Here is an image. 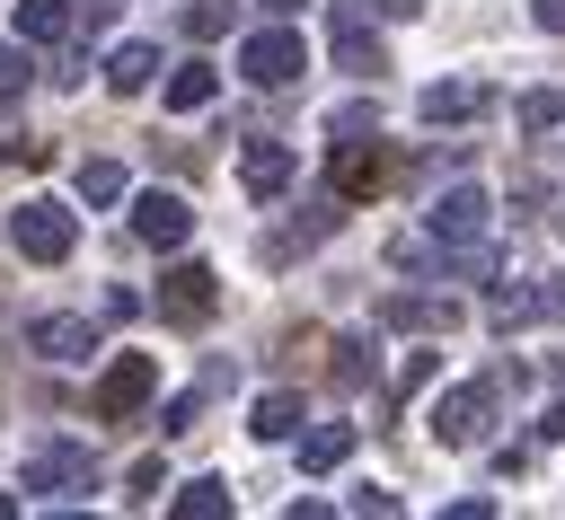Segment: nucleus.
<instances>
[{
    "label": "nucleus",
    "mask_w": 565,
    "mask_h": 520,
    "mask_svg": "<svg viewBox=\"0 0 565 520\" xmlns=\"http://www.w3.org/2000/svg\"><path fill=\"white\" fill-rule=\"evenodd\" d=\"M388 185H397V150H388V141L344 132V141L327 150V194H335V203H371V194H388Z\"/></svg>",
    "instance_id": "nucleus-1"
},
{
    "label": "nucleus",
    "mask_w": 565,
    "mask_h": 520,
    "mask_svg": "<svg viewBox=\"0 0 565 520\" xmlns=\"http://www.w3.org/2000/svg\"><path fill=\"white\" fill-rule=\"evenodd\" d=\"M88 485H97V449H79V441H35L26 467H18V494H35V502L88 494Z\"/></svg>",
    "instance_id": "nucleus-2"
},
{
    "label": "nucleus",
    "mask_w": 565,
    "mask_h": 520,
    "mask_svg": "<svg viewBox=\"0 0 565 520\" xmlns=\"http://www.w3.org/2000/svg\"><path fill=\"white\" fill-rule=\"evenodd\" d=\"M238 71H247L256 88H291V79L309 71V44L291 35V18H265V26L238 44Z\"/></svg>",
    "instance_id": "nucleus-3"
},
{
    "label": "nucleus",
    "mask_w": 565,
    "mask_h": 520,
    "mask_svg": "<svg viewBox=\"0 0 565 520\" xmlns=\"http://www.w3.org/2000/svg\"><path fill=\"white\" fill-rule=\"evenodd\" d=\"M124 229H132L141 247H159V256H177V247L194 238V203H185L177 185H150V194H132V212H124Z\"/></svg>",
    "instance_id": "nucleus-4"
},
{
    "label": "nucleus",
    "mask_w": 565,
    "mask_h": 520,
    "mask_svg": "<svg viewBox=\"0 0 565 520\" xmlns=\"http://www.w3.org/2000/svg\"><path fill=\"white\" fill-rule=\"evenodd\" d=\"M9 247H18L26 264H62V256L79 247V220H71L62 203H18V212H9Z\"/></svg>",
    "instance_id": "nucleus-5"
},
{
    "label": "nucleus",
    "mask_w": 565,
    "mask_h": 520,
    "mask_svg": "<svg viewBox=\"0 0 565 520\" xmlns=\"http://www.w3.org/2000/svg\"><path fill=\"white\" fill-rule=\"evenodd\" d=\"M212 308H221V273H212V264H168V273H159V317H168V326L194 335V326H212Z\"/></svg>",
    "instance_id": "nucleus-6"
},
{
    "label": "nucleus",
    "mask_w": 565,
    "mask_h": 520,
    "mask_svg": "<svg viewBox=\"0 0 565 520\" xmlns=\"http://www.w3.org/2000/svg\"><path fill=\"white\" fill-rule=\"evenodd\" d=\"M486 423H494V379L441 388V405H433V441H441V449H477V441H486Z\"/></svg>",
    "instance_id": "nucleus-7"
},
{
    "label": "nucleus",
    "mask_w": 565,
    "mask_h": 520,
    "mask_svg": "<svg viewBox=\"0 0 565 520\" xmlns=\"http://www.w3.org/2000/svg\"><path fill=\"white\" fill-rule=\"evenodd\" d=\"M150 397H159V361H150V353H115L106 379H97V414H106V423H132Z\"/></svg>",
    "instance_id": "nucleus-8"
},
{
    "label": "nucleus",
    "mask_w": 565,
    "mask_h": 520,
    "mask_svg": "<svg viewBox=\"0 0 565 520\" xmlns=\"http://www.w3.org/2000/svg\"><path fill=\"white\" fill-rule=\"evenodd\" d=\"M486 220H494L486 185H450V194L424 212V238H441V247H477V238H486Z\"/></svg>",
    "instance_id": "nucleus-9"
},
{
    "label": "nucleus",
    "mask_w": 565,
    "mask_h": 520,
    "mask_svg": "<svg viewBox=\"0 0 565 520\" xmlns=\"http://www.w3.org/2000/svg\"><path fill=\"white\" fill-rule=\"evenodd\" d=\"M26 353H35V361H53V370H71V361H88V353H97V326H88V317H71V308H44V317H26Z\"/></svg>",
    "instance_id": "nucleus-10"
},
{
    "label": "nucleus",
    "mask_w": 565,
    "mask_h": 520,
    "mask_svg": "<svg viewBox=\"0 0 565 520\" xmlns=\"http://www.w3.org/2000/svg\"><path fill=\"white\" fill-rule=\"evenodd\" d=\"M335 220H344V203H335V194H318V203H300V212H291V220H282V229L265 238V264H291V256H300V247H318V238H327Z\"/></svg>",
    "instance_id": "nucleus-11"
},
{
    "label": "nucleus",
    "mask_w": 565,
    "mask_h": 520,
    "mask_svg": "<svg viewBox=\"0 0 565 520\" xmlns=\"http://www.w3.org/2000/svg\"><path fill=\"white\" fill-rule=\"evenodd\" d=\"M486 106H494V88H486V79H433V88L415 97V115H424V123H477Z\"/></svg>",
    "instance_id": "nucleus-12"
},
{
    "label": "nucleus",
    "mask_w": 565,
    "mask_h": 520,
    "mask_svg": "<svg viewBox=\"0 0 565 520\" xmlns=\"http://www.w3.org/2000/svg\"><path fill=\"white\" fill-rule=\"evenodd\" d=\"M291 176H300V159H291L282 141H247V150H238V185H247L256 203H274V194H291Z\"/></svg>",
    "instance_id": "nucleus-13"
},
{
    "label": "nucleus",
    "mask_w": 565,
    "mask_h": 520,
    "mask_svg": "<svg viewBox=\"0 0 565 520\" xmlns=\"http://www.w3.org/2000/svg\"><path fill=\"white\" fill-rule=\"evenodd\" d=\"M380 326H415V335H450V326H459V300H424V291H388V300H380Z\"/></svg>",
    "instance_id": "nucleus-14"
},
{
    "label": "nucleus",
    "mask_w": 565,
    "mask_h": 520,
    "mask_svg": "<svg viewBox=\"0 0 565 520\" xmlns=\"http://www.w3.org/2000/svg\"><path fill=\"white\" fill-rule=\"evenodd\" d=\"M97 71H106V88H115V97H141V88L159 79V44H141V35H124V44H115V53L97 62Z\"/></svg>",
    "instance_id": "nucleus-15"
},
{
    "label": "nucleus",
    "mask_w": 565,
    "mask_h": 520,
    "mask_svg": "<svg viewBox=\"0 0 565 520\" xmlns=\"http://www.w3.org/2000/svg\"><path fill=\"white\" fill-rule=\"evenodd\" d=\"M212 88H221V71H212V62H177V71L159 79L168 115H203V106H212Z\"/></svg>",
    "instance_id": "nucleus-16"
},
{
    "label": "nucleus",
    "mask_w": 565,
    "mask_h": 520,
    "mask_svg": "<svg viewBox=\"0 0 565 520\" xmlns=\"http://www.w3.org/2000/svg\"><path fill=\"white\" fill-rule=\"evenodd\" d=\"M247 432H256V441H291V432H300V388H265V397L247 405Z\"/></svg>",
    "instance_id": "nucleus-17"
},
{
    "label": "nucleus",
    "mask_w": 565,
    "mask_h": 520,
    "mask_svg": "<svg viewBox=\"0 0 565 520\" xmlns=\"http://www.w3.org/2000/svg\"><path fill=\"white\" fill-rule=\"evenodd\" d=\"M291 441H300V467L309 476H335L353 458V423H318V432H291Z\"/></svg>",
    "instance_id": "nucleus-18"
},
{
    "label": "nucleus",
    "mask_w": 565,
    "mask_h": 520,
    "mask_svg": "<svg viewBox=\"0 0 565 520\" xmlns=\"http://www.w3.org/2000/svg\"><path fill=\"white\" fill-rule=\"evenodd\" d=\"M486 317H494L503 335L530 326V317H547V308H539V282H494V291H486Z\"/></svg>",
    "instance_id": "nucleus-19"
},
{
    "label": "nucleus",
    "mask_w": 565,
    "mask_h": 520,
    "mask_svg": "<svg viewBox=\"0 0 565 520\" xmlns=\"http://www.w3.org/2000/svg\"><path fill=\"white\" fill-rule=\"evenodd\" d=\"M71 35V0H18V44H62Z\"/></svg>",
    "instance_id": "nucleus-20"
},
{
    "label": "nucleus",
    "mask_w": 565,
    "mask_h": 520,
    "mask_svg": "<svg viewBox=\"0 0 565 520\" xmlns=\"http://www.w3.org/2000/svg\"><path fill=\"white\" fill-rule=\"evenodd\" d=\"M327 379H335V388H371V344H362V335H335V344H327Z\"/></svg>",
    "instance_id": "nucleus-21"
},
{
    "label": "nucleus",
    "mask_w": 565,
    "mask_h": 520,
    "mask_svg": "<svg viewBox=\"0 0 565 520\" xmlns=\"http://www.w3.org/2000/svg\"><path fill=\"white\" fill-rule=\"evenodd\" d=\"M221 511H230V485H221V476H194V485L177 494V520H221Z\"/></svg>",
    "instance_id": "nucleus-22"
},
{
    "label": "nucleus",
    "mask_w": 565,
    "mask_h": 520,
    "mask_svg": "<svg viewBox=\"0 0 565 520\" xmlns=\"http://www.w3.org/2000/svg\"><path fill=\"white\" fill-rule=\"evenodd\" d=\"M512 123H521V132H556V123H565V88H530V97L512 106Z\"/></svg>",
    "instance_id": "nucleus-23"
},
{
    "label": "nucleus",
    "mask_w": 565,
    "mask_h": 520,
    "mask_svg": "<svg viewBox=\"0 0 565 520\" xmlns=\"http://www.w3.org/2000/svg\"><path fill=\"white\" fill-rule=\"evenodd\" d=\"M79 203H124V167L115 159H88L79 167Z\"/></svg>",
    "instance_id": "nucleus-24"
},
{
    "label": "nucleus",
    "mask_w": 565,
    "mask_h": 520,
    "mask_svg": "<svg viewBox=\"0 0 565 520\" xmlns=\"http://www.w3.org/2000/svg\"><path fill=\"white\" fill-rule=\"evenodd\" d=\"M185 35H194V44L230 35V0H185Z\"/></svg>",
    "instance_id": "nucleus-25"
},
{
    "label": "nucleus",
    "mask_w": 565,
    "mask_h": 520,
    "mask_svg": "<svg viewBox=\"0 0 565 520\" xmlns=\"http://www.w3.org/2000/svg\"><path fill=\"white\" fill-rule=\"evenodd\" d=\"M35 88V53L26 44H0V97H26Z\"/></svg>",
    "instance_id": "nucleus-26"
},
{
    "label": "nucleus",
    "mask_w": 565,
    "mask_h": 520,
    "mask_svg": "<svg viewBox=\"0 0 565 520\" xmlns=\"http://www.w3.org/2000/svg\"><path fill=\"white\" fill-rule=\"evenodd\" d=\"M433 370H441V353H406V370H397V397H415V388H433Z\"/></svg>",
    "instance_id": "nucleus-27"
},
{
    "label": "nucleus",
    "mask_w": 565,
    "mask_h": 520,
    "mask_svg": "<svg viewBox=\"0 0 565 520\" xmlns=\"http://www.w3.org/2000/svg\"><path fill=\"white\" fill-rule=\"evenodd\" d=\"M327 132H335V141H344V132H380V115H371V106H335Z\"/></svg>",
    "instance_id": "nucleus-28"
},
{
    "label": "nucleus",
    "mask_w": 565,
    "mask_h": 520,
    "mask_svg": "<svg viewBox=\"0 0 565 520\" xmlns=\"http://www.w3.org/2000/svg\"><path fill=\"white\" fill-rule=\"evenodd\" d=\"M0 159H9V167H35L44 141H35V132H0Z\"/></svg>",
    "instance_id": "nucleus-29"
},
{
    "label": "nucleus",
    "mask_w": 565,
    "mask_h": 520,
    "mask_svg": "<svg viewBox=\"0 0 565 520\" xmlns=\"http://www.w3.org/2000/svg\"><path fill=\"white\" fill-rule=\"evenodd\" d=\"M194 414H203V397H168L159 405V432H194Z\"/></svg>",
    "instance_id": "nucleus-30"
},
{
    "label": "nucleus",
    "mask_w": 565,
    "mask_h": 520,
    "mask_svg": "<svg viewBox=\"0 0 565 520\" xmlns=\"http://www.w3.org/2000/svg\"><path fill=\"white\" fill-rule=\"evenodd\" d=\"M353 511H371V520H388V511H397V494H388V485H362V494H353Z\"/></svg>",
    "instance_id": "nucleus-31"
},
{
    "label": "nucleus",
    "mask_w": 565,
    "mask_h": 520,
    "mask_svg": "<svg viewBox=\"0 0 565 520\" xmlns=\"http://www.w3.org/2000/svg\"><path fill=\"white\" fill-rule=\"evenodd\" d=\"M539 308H547V317H565V273H547V282H539Z\"/></svg>",
    "instance_id": "nucleus-32"
},
{
    "label": "nucleus",
    "mask_w": 565,
    "mask_h": 520,
    "mask_svg": "<svg viewBox=\"0 0 565 520\" xmlns=\"http://www.w3.org/2000/svg\"><path fill=\"white\" fill-rule=\"evenodd\" d=\"M530 18H539L547 35H565V0H530Z\"/></svg>",
    "instance_id": "nucleus-33"
},
{
    "label": "nucleus",
    "mask_w": 565,
    "mask_h": 520,
    "mask_svg": "<svg viewBox=\"0 0 565 520\" xmlns=\"http://www.w3.org/2000/svg\"><path fill=\"white\" fill-rule=\"evenodd\" d=\"M124 0H71V18H115Z\"/></svg>",
    "instance_id": "nucleus-34"
},
{
    "label": "nucleus",
    "mask_w": 565,
    "mask_h": 520,
    "mask_svg": "<svg viewBox=\"0 0 565 520\" xmlns=\"http://www.w3.org/2000/svg\"><path fill=\"white\" fill-rule=\"evenodd\" d=\"M539 432H547V441H565V397L547 405V423H539Z\"/></svg>",
    "instance_id": "nucleus-35"
},
{
    "label": "nucleus",
    "mask_w": 565,
    "mask_h": 520,
    "mask_svg": "<svg viewBox=\"0 0 565 520\" xmlns=\"http://www.w3.org/2000/svg\"><path fill=\"white\" fill-rule=\"evenodd\" d=\"M265 18H300V0H265Z\"/></svg>",
    "instance_id": "nucleus-36"
},
{
    "label": "nucleus",
    "mask_w": 565,
    "mask_h": 520,
    "mask_svg": "<svg viewBox=\"0 0 565 520\" xmlns=\"http://www.w3.org/2000/svg\"><path fill=\"white\" fill-rule=\"evenodd\" d=\"M9 511H18V502H9V494H0V520H9Z\"/></svg>",
    "instance_id": "nucleus-37"
}]
</instances>
